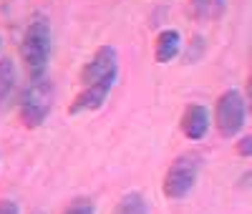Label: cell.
<instances>
[{
    "label": "cell",
    "mask_w": 252,
    "mask_h": 214,
    "mask_svg": "<svg viewBox=\"0 0 252 214\" xmlns=\"http://www.w3.org/2000/svg\"><path fill=\"white\" fill-rule=\"evenodd\" d=\"M51 20L43 13H33L23 40H20V58L28 66L31 76H43L46 66H48V58H51Z\"/></svg>",
    "instance_id": "6da1fadb"
},
{
    "label": "cell",
    "mask_w": 252,
    "mask_h": 214,
    "mask_svg": "<svg viewBox=\"0 0 252 214\" xmlns=\"http://www.w3.org/2000/svg\"><path fill=\"white\" fill-rule=\"evenodd\" d=\"M51 103H53V89L46 73L31 76V83L26 86L23 96H20V119H23V123L28 128L40 126L51 114Z\"/></svg>",
    "instance_id": "7a4b0ae2"
},
{
    "label": "cell",
    "mask_w": 252,
    "mask_h": 214,
    "mask_svg": "<svg viewBox=\"0 0 252 214\" xmlns=\"http://www.w3.org/2000/svg\"><path fill=\"white\" fill-rule=\"evenodd\" d=\"M199 166H202V156L199 154H182L174 159V164L169 166L164 177V184H161V191L166 199H184L192 186L197 184V177H199Z\"/></svg>",
    "instance_id": "3957f363"
},
{
    "label": "cell",
    "mask_w": 252,
    "mask_h": 214,
    "mask_svg": "<svg viewBox=\"0 0 252 214\" xmlns=\"http://www.w3.org/2000/svg\"><path fill=\"white\" fill-rule=\"evenodd\" d=\"M245 116H247V101L242 98L240 91L229 89L217 98L215 106V123H217V131L227 139H232L242 131L245 126Z\"/></svg>",
    "instance_id": "277c9868"
},
{
    "label": "cell",
    "mask_w": 252,
    "mask_h": 214,
    "mask_svg": "<svg viewBox=\"0 0 252 214\" xmlns=\"http://www.w3.org/2000/svg\"><path fill=\"white\" fill-rule=\"evenodd\" d=\"M119 78V56L111 46H101L91 61L83 66L81 71V83L91 86V83H116Z\"/></svg>",
    "instance_id": "5b68a950"
},
{
    "label": "cell",
    "mask_w": 252,
    "mask_h": 214,
    "mask_svg": "<svg viewBox=\"0 0 252 214\" xmlns=\"http://www.w3.org/2000/svg\"><path fill=\"white\" fill-rule=\"evenodd\" d=\"M111 89H114V83H91V86H83L81 93L71 103V114H83V111L101 109V106L106 103Z\"/></svg>",
    "instance_id": "8992f818"
},
{
    "label": "cell",
    "mask_w": 252,
    "mask_h": 214,
    "mask_svg": "<svg viewBox=\"0 0 252 214\" xmlns=\"http://www.w3.org/2000/svg\"><path fill=\"white\" fill-rule=\"evenodd\" d=\"M209 128V111L202 103H192L187 106L182 114V134L192 141H199Z\"/></svg>",
    "instance_id": "52a82bcc"
},
{
    "label": "cell",
    "mask_w": 252,
    "mask_h": 214,
    "mask_svg": "<svg viewBox=\"0 0 252 214\" xmlns=\"http://www.w3.org/2000/svg\"><path fill=\"white\" fill-rule=\"evenodd\" d=\"M179 51H182V35H179V31L166 28V31H161V33L157 35V43H154V58H157L159 63H169V61H174V58L179 56Z\"/></svg>",
    "instance_id": "ba28073f"
},
{
    "label": "cell",
    "mask_w": 252,
    "mask_h": 214,
    "mask_svg": "<svg viewBox=\"0 0 252 214\" xmlns=\"http://www.w3.org/2000/svg\"><path fill=\"white\" fill-rule=\"evenodd\" d=\"M15 63L10 58H0V106H3V101L10 96L13 86H15Z\"/></svg>",
    "instance_id": "9c48e42d"
},
{
    "label": "cell",
    "mask_w": 252,
    "mask_h": 214,
    "mask_svg": "<svg viewBox=\"0 0 252 214\" xmlns=\"http://www.w3.org/2000/svg\"><path fill=\"white\" fill-rule=\"evenodd\" d=\"M114 214H149V209H146V202L139 191H131V194H124L119 199Z\"/></svg>",
    "instance_id": "30bf717a"
},
{
    "label": "cell",
    "mask_w": 252,
    "mask_h": 214,
    "mask_svg": "<svg viewBox=\"0 0 252 214\" xmlns=\"http://www.w3.org/2000/svg\"><path fill=\"white\" fill-rule=\"evenodd\" d=\"M224 10V0H192V13L202 20H212Z\"/></svg>",
    "instance_id": "8fae6325"
},
{
    "label": "cell",
    "mask_w": 252,
    "mask_h": 214,
    "mask_svg": "<svg viewBox=\"0 0 252 214\" xmlns=\"http://www.w3.org/2000/svg\"><path fill=\"white\" fill-rule=\"evenodd\" d=\"M63 214H96V207H94L91 199L81 197V199H73V202L66 207V212H63Z\"/></svg>",
    "instance_id": "7c38bea8"
},
{
    "label": "cell",
    "mask_w": 252,
    "mask_h": 214,
    "mask_svg": "<svg viewBox=\"0 0 252 214\" xmlns=\"http://www.w3.org/2000/svg\"><path fill=\"white\" fill-rule=\"evenodd\" d=\"M237 154L240 156H252V136H242L237 141Z\"/></svg>",
    "instance_id": "4fadbf2b"
},
{
    "label": "cell",
    "mask_w": 252,
    "mask_h": 214,
    "mask_svg": "<svg viewBox=\"0 0 252 214\" xmlns=\"http://www.w3.org/2000/svg\"><path fill=\"white\" fill-rule=\"evenodd\" d=\"M0 214H20V209L13 199H0Z\"/></svg>",
    "instance_id": "5bb4252c"
},
{
    "label": "cell",
    "mask_w": 252,
    "mask_h": 214,
    "mask_svg": "<svg viewBox=\"0 0 252 214\" xmlns=\"http://www.w3.org/2000/svg\"><path fill=\"white\" fill-rule=\"evenodd\" d=\"M247 109L252 114V73H250V81H247Z\"/></svg>",
    "instance_id": "9a60e30c"
}]
</instances>
